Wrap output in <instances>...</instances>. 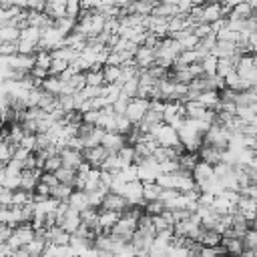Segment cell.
Segmentation results:
<instances>
[{
	"instance_id": "obj_1",
	"label": "cell",
	"mask_w": 257,
	"mask_h": 257,
	"mask_svg": "<svg viewBox=\"0 0 257 257\" xmlns=\"http://www.w3.org/2000/svg\"><path fill=\"white\" fill-rule=\"evenodd\" d=\"M177 137L183 143L185 151H191V153H197L201 149V145H203V133L197 131L195 126H191L187 120L177 128Z\"/></svg>"
},
{
	"instance_id": "obj_2",
	"label": "cell",
	"mask_w": 257,
	"mask_h": 257,
	"mask_svg": "<svg viewBox=\"0 0 257 257\" xmlns=\"http://www.w3.org/2000/svg\"><path fill=\"white\" fill-rule=\"evenodd\" d=\"M149 133L155 137V141H157L159 145L177 147V145L181 143V141H179V137H177V128H173V126H171V124H167V122H159V124H153Z\"/></svg>"
},
{
	"instance_id": "obj_3",
	"label": "cell",
	"mask_w": 257,
	"mask_h": 257,
	"mask_svg": "<svg viewBox=\"0 0 257 257\" xmlns=\"http://www.w3.org/2000/svg\"><path fill=\"white\" fill-rule=\"evenodd\" d=\"M147 108H149V98L133 96V98H128V104H126V110H124V114L128 116V120H131L133 124H139Z\"/></svg>"
},
{
	"instance_id": "obj_4",
	"label": "cell",
	"mask_w": 257,
	"mask_h": 257,
	"mask_svg": "<svg viewBox=\"0 0 257 257\" xmlns=\"http://www.w3.org/2000/svg\"><path fill=\"white\" fill-rule=\"evenodd\" d=\"M131 203H128V199L126 197H122L120 193H116V191H108L104 197H102V201H100V205H98V209H110V211H122V209H126Z\"/></svg>"
},
{
	"instance_id": "obj_5",
	"label": "cell",
	"mask_w": 257,
	"mask_h": 257,
	"mask_svg": "<svg viewBox=\"0 0 257 257\" xmlns=\"http://www.w3.org/2000/svg\"><path fill=\"white\" fill-rule=\"evenodd\" d=\"M135 229H137V219H131V217H122V215H120V217H118V221L112 225L110 233H114V235L122 237L124 241H131V237H133Z\"/></svg>"
},
{
	"instance_id": "obj_6",
	"label": "cell",
	"mask_w": 257,
	"mask_h": 257,
	"mask_svg": "<svg viewBox=\"0 0 257 257\" xmlns=\"http://www.w3.org/2000/svg\"><path fill=\"white\" fill-rule=\"evenodd\" d=\"M155 58H157L155 48L145 46V44L137 46V50H135V54H133V60H135V64H137L139 68H149L151 64H155Z\"/></svg>"
},
{
	"instance_id": "obj_7",
	"label": "cell",
	"mask_w": 257,
	"mask_h": 257,
	"mask_svg": "<svg viewBox=\"0 0 257 257\" xmlns=\"http://www.w3.org/2000/svg\"><path fill=\"white\" fill-rule=\"evenodd\" d=\"M40 175H42V169H38V167H34V169H22L20 179H18V187L24 189V191H34V187L40 181Z\"/></svg>"
},
{
	"instance_id": "obj_8",
	"label": "cell",
	"mask_w": 257,
	"mask_h": 257,
	"mask_svg": "<svg viewBox=\"0 0 257 257\" xmlns=\"http://www.w3.org/2000/svg\"><path fill=\"white\" fill-rule=\"evenodd\" d=\"M100 145H102L108 153H116L122 145H126V137L120 135V133H116V131H104Z\"/></svg>"
},
{
	"instance_id": "obj_9",
	"label": "cell",
	"mask_w": 257,
	"mask_h": 257,
	"mask_svg": "<svg viewBox=\"0 0 257 257\" xmlns=\"http://www.w3.org/2000/svg\"><path fill=\"white\" fill-rule=\"evenodd\" d=\"M106 155H108V151L102 145L82 149V157H84L86 163H90V167H100V163L106 159Z\"/></svg>"
},
{
	"instance_id": "obj_10",
	"label": "cell",
	"mask_w": 257,
	"mask_h": 257,
	"mask_svg": "<svg viewBox=\"0 0 257 257\" xmlns=\"http://www.w3.org/2000/svg\"><path fill=\"white\" fill-rule=\"evenodd\" d=\"M58 155H60V159H62V165H64V167H70V169H76V167L84 161L82 151H76V149H72V147H62V149L58 151Z\"/></svg>"
},
{
	"instance_id": "obj_11",
	"label": "cell",
	"mask_w": 257,
	"mask_h": 257,
	"mask_svg": "<svg viewBox=\"0 0 257 257\" xmlns=\"http://www.w3.org/2000/svg\"><path fill=\"white\" fill-rule=\"evenodd\" d=\"M56 225H60L64 231H68V233H74L76 229H78V225H80V213L76 211V209H72V207H68V211L56 221Z\"/></svg>"
},
{
	"instance_id": "obj_12",
	"label": "cell",
	"mask_w": 257,
	"mask_h": 257,
	"mask_svg": "<svg viewBox=\"0 0 257 257\" xmlns=\"http://www.w3.org/2000/svg\"><path fill=\"white\" fill-rule=\"evenodd\" d=\"M197 155H199L201 161H207V163H211V165L223 161V149H217L215 145H209V143H203L201 149L197 151Z\"/></svg>"
},
{
	"instance_id": "obj_13",
	"label": "cell",
	"mask_w": 257,
	"mask_h": 257,
	"mask_svg": "<svg viewBox=\"0 0 257 257\" xmlns=\"http://www.w3.org/2000/svg\"><path fill=\"white\" fill-rule=\"evenodd\" d=\"M68 207H72V209H76L78 213L82 211V209H86V207H90V203H88V195H86V191L84 189H72V193L68 195Z\"/></svg>"
},
{
	"instance_id": "obj_14",
	"label": "cell",
	"mask_w": 257,
	"mask_h": 257,
	"mask_svg": "<svg viewBox=\"0 0 257 257\" xmlns=\"http://www.w3.org/2000/svg\"><path fill=\"white\" fill-rule=\"evenodd\" d=\"M120 213L118 211H110V209H98V225L102 229V233H110L112 225L118 221Z\"/></svg>"
},
{
	"instance_id": "obj_15",
	"label": "cell",
	"mask_w": 257,
	"mask_h": 257,
	"mask_svg": "<svg viewBox=\"0 0 257 257\" xmlns=\"http://www.w3.org/2000/svg\"><path fill=\"white\" fill-rule=\"evenodd\" d=\"M211 54L217 56V58H231L235 54V42L231 40H215L213 48H211Z\"/></svg>"
},
{
	"instance_id": "obj_16",
	"label": "cell",
	"mask_w": 257,
	"mask_h": 257,
	"mask_svg": "<svg viewBox=\"0 0 257 257\" xmlns=\"http://www.w3.org/2000/svg\"><path fill=\"white\" fill-rule=\"evenodd\" d=\"M40 86H42L44 90L52 92V94H60V92H62V88H64V80H62L58 74H48L46 78H42Z\"/></svg>"
},
{
	"instance_id": "obj_17",
	"label": "cell",
	"mask_w": 257,
	"mask_h": 257,
	"mask_svg": "<svg viewBox=\"0 0 257 257\" xmlns=\"http://www.w3.org/2000/svg\"><path fill=\"white\" fill-rule=\"evenodd\" d=\"M215 40H217V36H215V34H209V36H203V38H199V40H197V44H195V48H193V50L197 52L199 60L211 52V48H213Z\"/></svg>"
},
{
	"instance_id": "obj_18",
	"label": "cell",
	"mask_w": 257,
	"mask_h": 257,
	"mask_svg": "<svg viewBox=\"0 0 257 257\" xmlns=\"http://www.w3.org/2000/svg\"><path fill=\"white\" fill-rule=\"evenodd\" d=\"M251 14H253V8H251L249 2H237V4L229 10L227 18H243V20H247Z\"/></svg>"
},
{
	"instance_id": "obj_19",
	"label": "cell",
	"mask_w": 257,
	"mask_h": 257,
	"mask_svg": "<svg viewBox=\"0 0 257 257\" xmlns=\"http://www.w3.org/2000/svg\"><path fill=\"white\" fill-rule=\"evenodd\" d=\"M100 70H102V76H104V84H112V82L118 84V78H120V66L118 64L104 62Z\"/></svg>"
},
{
	"instance_id": "obj_20",
	"label": "cell",
	"mask_w": 257,
	"mask_h": 257,
	"mask_svg": "<svg viewBox=\"0 0 257 257\" xmlns=\"http://www.w3.org/2000/svg\"><path fill=\"white\" fill-rule=\"evenodd\" d=\"M116 157H118V161H120V169L126 167V165H133V163H135V147H133L131 143L122 145V147L116 151Z\"/></svg>"
},
{
	"instance_id": "obj_21",
	"label": "cell",
	"mask_w": 257,
	"mask_h": 257,
	"mask_svg": "<svg viewBox=\"0 0 257 257\" xmlns=\"http://www.w3.org/2000/svg\"><path fill=\"white\" fill-rule=\"evenodd\" d=\"M44 12L50 14L52 18L64 16V14H66V0H46V8H44Z\"/></svg>"
},
{
	"instance_id": "obj_22",
	"label": "cell",
	"mask_w": 257,
	"mask_h": 257,
	"mask_svg": "<svg viewBox=\"0 0 257 257\" xmlns=\"http://www.w3.org/2000/svg\"><path fill=\"white\" fill-rule=\"evenodd\" d=\"M177 161H179V169L193 171V167H195L197 161H199V155H197V153H191V151H183V153L177 157Z\"/></svg>"
},
{
	"instance_id": "obj_23",
	"label": "cell",
	"mask_w": 257,
	"mask_h": 257,
	"mask_svg": "<svg viewBox=\"0 0 257 257\" xmlns=\"http://www.w3.org/2000/svg\"><path fill=\"white\" fill-rule=\"evenodd\" d=\"M197 100L207 108H217L219 106V90H203Z\"/></svg>"
},
{
	"instance_id": "obj_24",
	"label": "cell",
	"mask_w": 257,
	"mask_h": 257,
	"mask_svg": "<svg viewBox=\"0 0 257 257\" xmlns=\"http://www.w3.org/2000/svg\"><path fill=\"white\" fill-rule=\"evenodd\" d=\"M20 36V28L12 24H2L0 26V42H16Z\"/></svg>"
},
{
	"instance_id": "obj_25",
	"label": "cell",
	"mask_w": 257,
	"mask_h": 257,
	"mask_svg": "<svg viewBox=\"0 0 257 257\" xmlns=\"http://www.w3.org/2000/svg\"><path fill=\"white\" fill-rule=\"evenodd\" d=\"M102 135H104V128H102V126H98V124H94V126H92V131L82 139V141H84V149H86V147H96V145H100Z\"/></svg>"
},
{
	"instance_id": "obj_26",
	"label": "cell",
	"mask_w": 257,
	"mask_h": 257,
	"mask_svg": "<svg viewBox=\"0 0 257 257\" xmlns=\"http://www.w3.org/2000/svg\"><path fill=\"white\" fill-rule=\"evenodd\" d=\"M72 185H66V183H56L54 187H50V197L58 199V201H66L68 195L72 193Z\"/></svg>"
},
{
	"instance_id": "obj_27",
	"label": "cell",
	"mask_w": 257,
	"mask_h": 257,
	"mask_svg": "<svg viewBox=\"0 0 257 257\" xmlns=\"http://www.w3.org/2000/svg\"><path fill=\"white\" fill-rule=\"evenodd\" d=\"M54 175H56L58 183H66V185H72V181H74V177H76V169H70V167H64V165H60V167L54 171Z\"/></svg>"
},
{
	"instance_id": "obj_28",
	"label": "cell",
	"mask_w": 257,
	"mask_h": 257,
	"mask_svg": "<svg viewBox=\"0 0 257 257\" xmlns=\"http://www.w3.org/2000/svg\"><path fill=\"white\" fill-rule=\"evenodd\" d=\"M137 88H139V76L128 78V80H124V82L120 84V96L133 98V96H137Z\"/></svg>"
},
{
	"instance_id": "obj_29",
	"label": "cell",
	"mask_w": 257,
	"mask_h": 257,
	"mask_svg": "<svg viewBox=\"0 0 257 257\" xmlns=\"http://www.w3.org/2000/svg\"><path fill=\"white\" fill-rule=\"evenodd\" d=\"M199 243H203V245H219L221 243V233L215 231V229H203V233L199 237Z\"/></svg>"
},
{
	"instance_id": "obj_30",
	"label": "cell",
	"mask_w": 257,
	"mask_h": 257,
	"mask_svg": "<svg viewBox=\"0 0 257 257\" xmlns=\"http://www.w3.org/2000/svg\"><path fill=\"white\" fill-rule=\"evenodd\" d=\"M98 169H102V171H110V173H116V171L120 169V161H118L116 153H108V155H106V159L100 163V167H98Z\"/></svg>"
},
{
	"instance_id": "obj_31",
	"label": "cell",
	"mask_w": 257,
	"mask_h": 257,
	"mask_svg": "<svg viewBox=\"0 0 257 257\" xmlns=\"http://www.w3.org/2000/svg\"><path fill=\"white\" fill-rule=\"evenodd\" d=\"M231 70H235V60L233 58H217V68H215L217 76H225Z\"/></svg>"
},
{
	"instance_id": "obj_32",
	"label": "cell",
	"mask_w": 257,
	"mask_h": 257,
	"mask_svg": "<svg viewBox=\"0 0 257 257\" xmlns=\"http://www.w3.org/2000/svg\"><path fill=\"white\" fill-rule=\"evenodd\" d=\"M84 78H86V84H90V86H102V84H104L102 70H92V68H88V70L84 72Z\"/></svg>"
},
{
	"instance_id": "obj_33",
	"label": "cell",
	"mask_w": 257,
	"mask_h": 257,
	"mask_svg": "<svg viewBox=\"0 0 257 257\" xmlns=\"http://www.w3.org/2000/svg\"><path fill=\"white\" fill-rule=\"evenodd\" d=\"M215 36H217L219 40H231V42H237V40L241 38V32H237V30H233V28H229V26H223L221 30L215 32Z\"/></svg>"
},
{
	"instance_id": "obj_34",
	"label": "cell",
	"mask_w": 257,
	"mask_h": 257,
	"mask_svg": "<svg viewBox=\"0 0 257 257\" xmlns=\"http://www.w3.org/2000/svg\"><path fill=\"white\" fill-rule=\"evenodd\" d=\"M201 66H203V72L205 74H215V68H217V56H213L211 52L207 56H203L201 60Z\"/></svg>"
},
{
	"instance_id": "obj_35",
	"label": "cell",
	"mask_w": 257,
	"mask_h": 257,
	"mask_svg": "<svg viewBox=\"0 0 257 257\" xmlns=\"http://www.w3.org/2000/svg\"><path fill=\"white\" fill-rule=\"evenodd\" d=\"M60 165H62V159H60V155H50V157H46V159H44V163H42V171L54 173V171H56Z\"/></svg>"
},
{
	"instance_id": "obj_36",
	"label": "cell",
	"mask_w": 257,
	"mask_h": 257,
	"mask_svg": "<svg viewBox=\"0 0 257 257\" xmlns=\"http://www.w3.org/2000/svg\"><path fill=\"white\" fill-rule=\"evenodd\" d=\"M66 66H68V62H66V60L52 58V62H50V66H48V74H60V72H62Z\"/></svg>"
},
{
	"instance_id": "obj_37",
	"label": "cell",
	"mask_w": 257,
	"mask_h": 257,
	"mask_svg": "<svg viewBox=\"0 0 257 257\" xmlns=\"http://www.w3.org/2000/svg\"><path fill=\"white\" fill-rule=\"evenodd\" d=\"M159 167H161V173H173V171L179 169V161L177 159H167V161H161Z\"/></svg>"
},
{
	"instance_id": "obj_38",
	"label": "cell",
	"mask_w": 257,
	"mask_h": 257,
	"mask_svg": "<svg viewBox=\"0 0 257 257\" xmlns=\"http://www.w3.org/2000/svg\"><path fill=\"white\" fill-rule=\"evenodd\" d=\"M98 116H100V108H98V110L92 108V110L82 112V120H84V122H90V124H96V122H98Z\"/></svg>"
},
{
	"instance_id": "obj_39",
	"label": "cell",
	"mask_w": 257,
	"mask_h": 257,
	"mask_svg": "<svg viewBox=\"0 0 257 257\" xmlns=\"http://www.w3.org/2000/svg\"><path fill=\"white\" fill-rule=\"evenodd\" d=\"M126 104H128V98H124V96H118V98L112 102V108H114V112H116V114H124V110H126Z\"/></svg>"
},
{
	"instance_id": "obj_40",
	"label": "cell",
	"mask_w": 257,
	"mask_h": 257,
	"mask_svg": "<svg viewBox=\"0 0 257 257\" xmlns=\"http://www.w3.org/2000/svg\"><path fill=\"white\" fill-rule=\"evenodd\" d=\"M40 183H44V185H48V187H54V185L58 183V179H56V175H54V173L42 171V175H40Z\"/></svg>"
},
{
	"instance_id": "obj_41",
	"label": "cell",
	"mask_w": 257,
	"mask_h": 257,
	"mask_svg": "<svg viewBox=\"0 0 257 257\" xmlns=\"http://www.w3.org/2000/svg\"><path fill=\"white\" fill-rule=\"evenodd\" d=\"M16 52V42H0V56H10Z\"/></svg>"
},
{
	"instance_id": "obj_42",
	"label": "cell",
	"mask_w": 257,
	"mask_h": 257,
	"mask_svg": "<svg viewBox=\"0 0 257 257\" xmlns=\"http://www.w3.org/2000/svg\"><path fill=\"white\" fill-rule=\"evenodd\" d=\"M44 8H46V0H28V10L44 12Z\"/></svg>"
},
{
	"instance_id": "obj_43",
	"label": "cell",
	"mask_w": 257,
	"mask_h": 257,
	"mask_svg": "<svg viewBox=\"0 0 257 257\" xmlns=\"http://www.w3.org/2000/svg\"><path fill=\"white\" fill-rule=\"evenodd\" d=\"M10 233H12V225L0 223V243H6V239L10 237Z\"/></svg>"
},
{
	"instance_id": "obj_44",
	"label": "cell",
	"mask_w": 257,
	"mask_h": 257,
	"mask_svg": "<svg viewBox=\"0 0 257 257\" xmlns=\"http://www.w3.org/2000/svg\"><path fill=\"white\" fill-rule=\"evenodd\" d=\"M197 40H199V38H197L195 34H189V36H185V38H183V40H179V42L183 44V48H195Z\"/></svg>"
},
{
	"instance_id": "obj_45",
	"label": "cell",
	"mask_w": 257,
	"mask_h": 257,
	"mask_svg": "<svg viewBox=\"0 0 257 257\" xmlns=\"http://www.w3.org/2000/svg\"><path fill=\"white\" fill-rule=\"evenodd\" d=\"M10 6H16V8H28V0H10Z\"/></svg>"
},
{
	"instance_id": "obj_46",
	"label": "cell",
	"mask_w": 257,
	"mask_h": 257,
	"mask_svg": "<svg viewBox=\"0 0 257 257\" xmlns=\"http://www.w3.org/2000/svg\"><path fill=\"white\" fill-rule=\"evenodd\" d=\"M253 14H257V4H255V6H253Z\"/></svg>"
}]
</instances>
